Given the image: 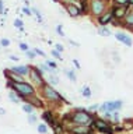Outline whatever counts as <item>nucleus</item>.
<instances>
[{
  "mask_svg": "<svg viewBox=\"0 0 133 134\" xmlns=\"http://www.w3.org/2000/svg\"><path fill=\"white\" fill-rule=\"evenodd\" d=\"M7 87L17 92V94L20 95V98H21L24 102H25L27 98L36 95V88L32 85V84L27 82V81H23V82H11V81H7Z\"/></svg>",
  "mask_w": 133,
  "mask_h": 134,
  "instance_id": "f257e3e1",
  "label": "nucleus"
},
{
  "mask_svg": "<svg viewBox=\"0 0 133 134\" xmlns=\"http://www.w3.org/2000/svg\"><path fill=\"white\" fill-rule=\"evenodd\" d=\"M70 123H73L74 126H91L94 123V116L88 113L86 109H74V110L69 115Z\"/></svg>",
  "mask_w": 133,
  "mask_h": 134,
  "instance_id": "f03ea898",
  "label": "nucleus"
},
{
  "mask_svg": "<svg viewBox=\"0 0 133 134\" xmlns=\"http://www.w3.org/2000/svg\"><path fill=\"white\" fill-rule=\"evenodd\" d=\"M38 90H41V95H42L44 99H46L49 103H57V102H66L65 98L62 96L59 92L55 90V87L49 85V84L45 81L42 85H41Z\"/></svg>",
  "mask_w": 133,
  "mask_h": 134,
  "instance_id": "7ed1b4c3",
  "label": "nucleus"
},
{
  "mask_svg": "<svg viewBox=\"0 0 133 134\" xmlns=\"http://www.w3.org/2000/svg\"><path fill=\"white\" fill-rule=\"evenodd\" d=\"M28 77H30L31 81L34 82V87H35V88H39V87L45 82L44 74L38 70V67H32V66H30V74H28Z\"/></svg>",
  "mask_w": 133,
  "mask_h": 134,
  "instance_id": "20e7f679",
  "label": "nucleus"
},
{
  "mask_svg": "<svg viewBox=\"0 0 133 134\" xmlns=\"http://www.w3.org/2000/svg\"><path fill=\"white\" fill-rule=\"evenodd\" d=\"M4 77L7 78V81H11V82H23V81H25L24 77L18 75L17 73H14V71H11L10 69L4 70Z\"/></svg>",
  "mask_w": 133,
  "mask_h": 134,
  "instance_id": "39448f33",
  "label": "nucleus"
},
{
  "mask_svg": "<svg viewBox=\"0 0 133 134\" xmlns=\"http://www.w3.org/2000/svg\"><path fill=\"white\" fill-rule=\"evenodd\" d=\"M10 70L17 73L18 75H21V77H28V74H30V66H27V64L13 66V67H10Z\"/></svg>",
  "mask_w": 133,
  "mask_h": 134,
  "instance_id": "423d86ee",
  "label": "nucleus"
},
{
  "mask_svg": "<svg viewBox=\"0 0 133 134\" xmlns=\"http://www.w3.org/2000/svg\"><path fill=\"white\" fill-rule=\"evenodd\" d=\"M91 11L97 15H101L104 11V3L101 0H93L91 2Z\"/></svg>",
  "mask_w": 133,
  "mask_h": 134,
  "instance_id": "0eeeda50",
  "label": "nucleus"
},
{
  "mask_svg": "<svg viewBox=\"0 0 133 134\" xmlns=\"http://www.w3.org/2000/svg\"><path fill=\"white\" fill-rule=\"evenodd\" d=\"M66 10H67V13H69L70 17H78V15H80V13H81L80 7L76 6V4H73V3L66 4Z\"/></svg>",
  "mask_w": 133,
  "mask_h": 134,
  "instance_id": "6e6552de",
  "label": "nucleus"
},
{
  "mask_svg": "<svg viewBox=\"0 0 133 134\" xmlns=\"http://www.w3.org/2000/svg\"><path fill=\"white\" fill-rule=\"evenodd\" d=\"M41 117H42L45 123H48V126H51V127H53V126L56 124V120H55V117L52 116L51 110H45L42 115H41Z\"/></svg>",
  "mask_w": 133,
  "mask_h": 134,
  "instance_id": "1a4fd4ad",
  "label": "nucleus"
},
{
  "mask_svg": "<svg viewBox=\"0 0 133 134\" xmlns=\"http://www.w3.org/2000/svg\"><path fill=\"white\" fill-rule=\"evenodd\" d=\"M25 102L31 103L34 108H39V109H42V108H44V100L41 99V98H38L36 95L30 96V98H27V99H25Z\"/></svg>",
  "mask_w": 133,
  "mask_h": 134,
  "instance_id": "9d476101",
  "label": "nucleus"
},
{
  "mask_svg": "<svg viewBox=\"0 0 133 134\" xmlns=\"http://www.w3.org/2000/svg\"><path fill=\"white\" fill-rule=\"evenodd\" d=\"M107 112H115L119 110L123 105V100H115V102H107Z\"/></svg>",
  "mask_w": 133,
  "mask_h": 134,
  "instance_id": "9b49d317",
  "label": "nucleus"
},
{
  "mask_svg": "<svg viewBox=\"0 0 133 134\" xmlns=\"http://www.w3.org/2000/svg\"><path fill=\"white\" fill-rule=\"evenodd\" d=\"M91 126H74L70 129V131L73 134H88Z\"/></svg>",
  "mask_w": 133,
  "mask_h": 134,
  "instance_id": "f8f14e48",
  "label": "nucleus"
},
{
  "mask_svg": "<svg viewBox=\"0 0 133 134\" xmlns=\"http://www.w3.org/2000/svg\"><path fill=\"white\" fill-rule=\"evenodd\" d=\"M112 17H114V14H112V11L109 13H102L101 15H99V18H98V23L102 25H107L108 23H111V20H112Z\"/></svg>",
  "mask_w": 133,
  "mask_h": 134,
  "instance_id": "ddd939ff",
  "label": "nucleus"
},
{
  "mask_svg": "<svg viewBox=\"0 0 133 134\" xmlns=\"http://www.w3.org/2000/svg\"><path fill=\"white\" fill-rule=\"evenodd\" d=\"M115 36H116V39L120 41L122 43H125L126 46H132V39L127 35H125V34H122V32H118V34H115Z\"/></svg>",
  "mask_w": 133,
  "mask_h": 134,
  "instance_id": "4468645a",
  "label": "nucleus"
},
{
  "mask_svg": "<svg viewBox=\"0 0 133 134\" xmlns=\"http://www.w3.org/2000/svg\"><path fill=\"white\" fill-rule=\"evenodd\" d=\"M49 85H52V87H55V85H57V84L60 82V80H59V75L57 74H48V78L45 80Z\"/></svg>",
  "mask_w": 133,
  "mask_h": 134,
  "instance_id": "2eb2a0df",
  "label": "nucleus"
},
{
  "mask_svg": "<svg viewBox=\"0 0 133 134\" xmlns=\"http://www.w3.org/2000/svg\"><path fill=\"white\" fill-rule=\"evenodd\" d=\"M125 13H126V8H125V6H120L118 8H115L114 11H112V14H114V17H116V18H122V17L125 15Z\"/></svg>",
  "mask_w": 133,
  "mask_h": 134,
  "instance_id": "dca6fc26",
  "label": "nucleus"
},
{
  "mask_svg": "<svg viewBox=\"0 0 133 134\" xmlns=\"http://www.w3.org/2000/svg\"><path fill=\"white\" fill-rule=\"evenodd\" d=\"M9 99L11 100L13 103H20V100H21V98H20V95L17 94L15 91H9Z\"/></svg>",
  "mask_w": 133,
  "mask_h": 134,
  "instance_id": "f3484780",
  "label": "nucleus"
},
{
  "mask_svg": "<svg viewBox=\"0 0 133 134\" xmlns=\"http://www.w3.org/2000/svg\"><path fill=\"white\" fill-rule=\"evenodd\" d=\"M23 112H25L27 115H30V113H34V112H35V108L32 106L31 103L24 102V105H23Z\"/></svg>",
  "mask_w": 133,
  "mask_h": 134,
  "instance_id": "a211bd4d",
  "label": "nucleus"
},
{
  "mask_svg": "<svg viewBox=\"0 0 133 134\" xmlns=\"http://www.w3.org/2000/svg\"><path fill=\"white\" fill-rule=\"evenodd\" d=\"M65 74L67 75V78L72 82H76V73H74L73 70H65Z\"/></svg>",
  "mask_w": 133,
  "mask_h": 134,
  "instance_id": "6ab92c4d",
  "label": "nucleus"
},
{
  "mask_svg": "<svg viewBox=\"0 0 133 134\" xmlns=\"http://www.w3.org/2000/svg\"><path fill=\"white\" fill-rule=\"evenodd\" d=\"M27 120H28V123H30V124H34V123H36V121H38V116L35 115V112H34V113H30V115H28V117H27Z\"/></svg>",
  "mask_w": 133,
  "mask_h": 134,
  "instance_id": "aec40b11",
  "label": "nucleus"
},
{
  "mask_svg": "<svg viewBox=\"0 0 133 134\" xmlns=\"http://www.w3.org/2000/svg\"><path fill=\"white\" fill-rule=\"evenodd\" d=\"M52 129H53V133L55 134H63V126H62L60 123H56Z\"/></svg>",
  "mask_w": 133,
  "mask_h": 134,
  "instance_id": "412c9836",
  "label": "nucleus"
},
{
  "mask_svg": "<svg viewBox=\"0 0 133 134\" xmlns=\"http://www.w3.org/2000/svg\"><path fill=\"white\" fill-rule=\"evenodd\" d=\"M98 34H99L101 36H109V35H111V31H109L108 28H105V27H101V28L98 29Z\"/></svg>",
  "mask_w": 133,
  "mask_h": 134,
  "instance_id": "4be33fe9",
  "label": "nucleus"
},
{
  "mask_svg": "<svg viewBox=\"0 0 133 134\" xmlns=\"http://www.w3.org/2000/svg\"><path fill=\"white\" fill-rule=\"evenodd\" d=\"M46 131H48V126L45 123H39L38 124V133L39 134H46Z\"/></svg>",
  "mask_w": 133,
  "mask_h": 134,
  "instance_id": "5701e85b",
  "label": "nucleus"
},
{
  "mask_svg": "<svg viewBox=\"0 0 133 134\" xmlns=\"http://www.w3.org/2000/svg\"><path fill=\"white\" fill-rule=\"evenodd\" d=\"M81 94H83V96H84V98H90V96L93 95V92H91L90 87H84V88L81 90Z\"/></svg>",
  "mask_w": 133,
  "mask_h": 134,
  "instance_id": "b1692460",
  "label": "nucleus"
},
{
  "mask_svg": "<svg viewBox=\"0 0 133 134\" xmlns=\"http://www.w3.org/2000/svg\"><path fill=\"white\" fill-rule=\"evenodd\" d=\"M14 27L18 28L20 31H24V23H23V21L20 20V18H17V20L14 21Z\"/></svg>",
  "mask_w": 133,
  "mask_h": 134,
  "instance_id": "393cba45",
  "label": "nucleus"
},
{
  "mask_svg": "<svg viewBox=\"0 0 133 134\" xmlns=\"http://www.w3.org/2000/svg\"><path fill=\"white\" fill-rule=\"evenodd\" d=\"M11 45L10 39H7V38H3V39H0V46H3V48H9Z\"/></svg>",
  "mask_w": 133,
  "mask_h": 134,
  "instance_id": "a878e982",
  "label": "nucleus"
},
{
  "mask_svg": "<svg viewBox=\"0 0 133 134\" xmlns=\"http://www.w3.org/2000/svg\"><path fill=\"white\" fill-rule=\"evenodd\" d=\"M31 11H34V14L36 15V18H38V23H39V24H42V15H41V13H39L38 8H35V7H34Z\"/></svg>",
  "mask_w": 133,
  "mask_h": 134,
  "instance_id": "bb28decb",
  "label": "nucleus"
},
{
  "mask_svg": "<svg viewBox=\"0 0 133 134\" xmlns=\"http://www.w3.org/2000/svg\"><path fill=\"white\" fill-rule=\"evenodd\" d=\"M25 56H27L28 59H31V60H32V59H35V57H36V53L34 52V50H30V49H28L27 52H25Z\"/></svg>",
  "mask_w": 133,
  "mask_h": 134,
  "instance_id": "cd10ccee",
  "label": "nucleus"
},
{
  "mask_svg": "<svg viewBox=\"0 0 133 134\" xmlns=\"http://www.w3.org/2000/svg\"><path fill=\"white\" fill-rule=\"evenodd\" d=\"M126 24L127 25H133V10L127 14V17H126Z\"/></svg>",
  "mask_w": 133,
  "mask_h": 134,
  "instance_id": "c85d7f7f",
  "label": "nucleus"
},
{
  "mask_svg": "<svg viewBox=\"0 0 133 134\" xmlns=\"http://www.w3.org/2000/svg\"><path fill=\"white\" fill-rule=\"evenodd\" d=\"M18 49L23 50V52H27L30 48H28V45L25 43V42H20V43H18Z\"/></svg>",
  "mask_w": 133,
  "mask_h": 134,
  "instance_id": "c756f323",
  "label": "nucleus"
},
{
  "mask_svg": "<svg viewBox=\"0 0 133 134\" xmlns=\"http://www.w3.org/2000/svg\"><path fill=\"white\" fill-rule=\"evenodd\" d=\"M45 63H46V64L51 67L52 70H57V64H56L55 62H52V60H45Z\"/></svg>",
  "mask_w": 133,
  "mask_h": 134,
  "instance_id": "7c9ffc66",
  "label": "nucleus"
},
{
  "mask_svg": "<svg viewBox=\"0 0 133 134\" xmlns=\"http://www.w3.org/2000/svg\"><path fill=\"white\" fill-rule=\"evenodd\" d=\"M51 54H52V56H53V57H55V59H59V60H62V56H60V52H57V50H56V49H53V50H52V52H51Z\"/></svg>",
  "mask_w": 133,
  "mask_h": 134,
  "instance_id": "2f4dec72",
  "label": "nucleus"
},
{
  "mask_svg": "<svg viewBox=\"0 0 133 134\" xmlns=\"http://www.w3.org/2000/svg\"><path fill=\"white\" fill-rule=\"evenodd\" d=\"M56 31H57V35L65 36V32H63V28H62V25H57V27H56Z\"/></svg>",
  "mask_w": 133,
  "mask_h": 134,
  "instance_id": "473e14b6",
  "label": "nucleus"
},
{
  "mask_svg": "<svg viewBox=\"0 0 133 134\" xmlns=\"http://www.w3.org/2000/svg\"><path fill=\"white\" fill-rule=\"evenodd\" d=\"M34 52L36 53V54H39V56H46V54H45V52H44V50H41V49H38V48H34Z\"/></svg>",
  "mask_w": 133,
  "mask_h": 134,
  "instance_id": "72a5a7b5",
  "label": "nucleus"
},
{
  "mask_svg": "<svg viewBox=\"0 0 133 134\" xmlns=\"http://www.w3.org/2000/svg\"><path fill=\"white\" fill-rule=\"evenodd\" d=\"M116 4H120V6H125V4L129 3V0H115Z\"/></svg>",
  "mask_w": 133,
  "mask_h": 134,
  "instance_id": "f704fd0d",
  "label": "nucleus"
},
{
  "mask_svg": "<svg viewBox=\"0 0 133 134\" xmlns=\"http://www.w3.org/2000/svg\"><path fill=\"white\" fill-rule=\"evenodd\" d=\"M23 11H24V14H27V15H31V14H32V11H31L28 7H24V8H23Z\"/></svg>",
  "mask_w": 133,
  "mask_h": 134,
  "instance_id": "c9c22d12",
  "label": "nucleus"
},
{
  "mask_svg": "<svg viewBox=\"0 0 133 134\" xmlns=\"http://www.w3.org/2000/svg\"><path fill=\"white\" fill-rule=\"evenodd\" d=\"M55 48H56V50H57V52H60V53L63 52V46H62L60 43H56V45H55Z\"/></svg>",
  "mask_w": 133,
  "mask_h": 134,
  "instance_id": "e433bc0d",
  "label": "nucleus"
},
{
  "mask_svg": "<svg viewBox=\"0 0 133 134\" xmlns=\"http://www.w3.org/2000/svg\"><path fill=\"white\" fill-rule=\"evenodd\" d=\"M4 13V7H3V0H0V14Z\"/></svg>",
  "mask_w": 133,
  "mask_h": 134,
  "instance_id": "4c0bfd02",
  "label": "nucleus"
},
{
  "mask_svg": "<svg viewBox=\"0 0 133 134\" xmlns=\"http://www.w3.org/2000/svg\"><path fill=\"white\" fill-rule=\"evenodd\" d=\"M10 60H14V62H18V56H14V54H11V56H9Z\"/></svg>",
  "mask_w": 133,
  "mask_h": 134,
  "instance_id": "58836bf2",
  "label": "nucleus"
},
{
  "mask_svg": "<svg viewBox=\"0 0 133 134\" xmlns=\"http://www.w3.org/2000/svg\"><path fill=\"white\" fill-rule=\"evenodd\" d=\"M73 64L76 66V69H80V63H78V60H76V59L73 60Z\"/></svg>",
  "mask_w": 133,
  "mask_h": 134,
  "instance_id": "ea45409f",
  "label": "nucleus"
},
{
  "mask_svg": "<svg viewBox=\"0 0 133 134\" xmlns=\"http://www.w3.org/2000/svg\"><path fill=\"white\" fill-rule=\"evenodd\" d=\"M99 110H101V112H107V105L105 103L101 105V106H99Z\"/></svg>",
  "mask_w": 133,
  "mask_h": 134,
  "instance_id": "a19ab883",
  "label": "nucleus"
},
{
  "mask_svg": "<svg viewBox=\"0 0 133 134\" xmlns=\"http://www.w3.org/2000/svg\"><path fill=\"white\" fill-rule=\"evenodd\" d=\"M98 108H99L98 105H93V106H90V108H88V112H90V110H95V109H98Z\"/></svg>",
  "mask_w": 133,
  "mask_h": 134,
  "instance_id": "79ce46f5",
  "label": "nucleus"
},
{
  "mask_svg": "<svg viewBox=\"0 0 133 134\" xmlns=\"http://www.w3.org/2000/svg\"><path fill=\"white\" fill-rule=\"evenodd\" d=\"M6 115V110H4V108H0V116H4Z\"/></svg>",
  "mask_w": 133,
  "mask_h": 134,
  "instance_id": "37998d69",
  "label": "nucleus"
},
{
  "mask_svg": "<svg viewBox=\"0 0 133 134\" xmlns=\"http://www.w3.org/2000/svg\"><path fill=\"white\" fill-rule=\"evenodd\" d=\"M70 42V43H72L73 46H78V43H76V42H74V41H69Z\"/></svg>",
  "mask_w": 133,
  "mask_h": 134,
  "instance_id": "c03bdc74",
  "label": "nucleus"
},
{
  "mask_svg": "<svg viewBox=\"0 0 133 134\" xmlns=\"http://www.w3.org/2000/svg\"><path fill=\"white\" fill-rule=\"evenodd\" d=\"M129 3H130V4H133V0H129Z\"/></svg>",
  "mask_w": 133,
  "mask_h": 134,
  "instance_id": "a18cd8bd",
  "label": "nucleus"
},
{
  "mask_svg": "<svg viewBox=\"0 0 133 134\" xmlns=\"http://www.w3.org/2000/svg\"><path fill=\"white\" fill-rule=\"evenodd\" d=\"M53 2H59V0H53Z\"/></svg>",
  "mask_w": 133,
  "mask_h": 134,
  "instance_id": "49530a36",
  "label": "nucleus"
}]
</instances>
